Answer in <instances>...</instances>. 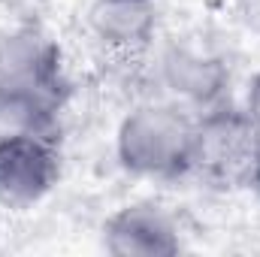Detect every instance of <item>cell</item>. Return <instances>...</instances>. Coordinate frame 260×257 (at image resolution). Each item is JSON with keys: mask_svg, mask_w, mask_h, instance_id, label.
<instances>
[{"mask_svg": "<svg viewBox=\"0 0 260 257\" xmlns=\"http://www.w3.org/2000/svg\"><path fill=\"white\" fill-rule=\"evenodd\" d=\"M197 118L179 103H142L127 112L115 133L121 167L157 182H173L194 173Z\"/></svg>", "mask_w": 260, "mask_h": 257, "instance_id": "obj_1", "label": "cell"}, {"mask_svg": "<svg viewBox=\"0 0 260 257\" xmlns=\"http://www.w3.org/2000/svg\"><path fill=\"white\" fill-rule=\"evenodd\" d=\"M0 85L40 97L61 109L64 67L61 49L37 27H15L0 37Z\"/></svg>", "mask_w": 260, "mask_h": 257, "instance_id": "obj_2", "label": "cell"}, {"mask_svg": "<svg viewBox=\"0 0 260 257\" xmlns=\"http://www.w3.org/2000/svg\"><path fill=\"white\" fill-rule=\"evenodd\" d=\"M58 151L52 136L0 139V206L27 209L58 185Z\"/></svg>", "mask_w": 260, "mask_h": 257, "instance_id": "obj_3", "label": "cell"}, {"mask_svg": "<svg viewBox=\"0 0 260 257\" xmlns=\"http://www.w3.org/2000/svg\"><path fill=\"white\" fill-rule=\"evenodd\" d=\"M248 148H251V127L245 112H236L221 103L197 115L194 173H206L212 179L245 182Z\"/></svg>", "mask_w": 260, "mask_h": 257, "instance_id": "obj_4", "label": "cell"}, {"mask_svg": "<svg viewBox=\"0 0 260 257\" xmlns=\"http://www.w3.org/2000/svg\"><path fill=\"white\" fill-rule=\"evenodd\" d=\"M103 245L115 257H170L182 251L176 221L154 203H130L103 224Z\"/></svg>", "mask_w": 260, "mask_h": 257, "instance_id": "obj_5", "label": "cell"}, {"mask_svg": "<svg viewBox=\"0 0 260 257\" xmlns=\"http://www.w3.org/2000/svg\"><path fill=\"white\" fill-rule=\"evenodd\" d=\"M160 79L167 91L179 100V106L182 109L191 106L194 112H209L221 106L230 82L218 58L197 49H185V46H173L160 58Z\"/></svg>", "mask_w": 260, "mask_h": 257, "instance_id": "obj_6", "label": "cell"}, {"mask_svg": "<svg viewBox=\"0 0 260 257\" xmlns=\"http://www.w3.org/2000/svg\"><path fill=\"white\" fill-rule=\"evenodd\" d=\"M97 40L121 55H136L154 40V6L151 3H103L91 12Z\"/></svg>", "mask_w": 260, "mask_h": 257, "instance_id": "obj_7", "label": "cell"}, {"mask_svg": "<svg viewBox=\"0 0 260 257\" xmlns=\"http://www.w3.org/2000/svg\"><path fill=\"white\" fill-rule=\"evenodd\" d=\"M58 127V106L24 91L0 85V139L3 136H52Z\"/></svg>", "mask_w": 260, "mask_h": 257, "instance_id": "obj_8", "label": "cell"}, {"mask_svg": "<svg viewBox=\"0 0 260 257\" xmlns=\"http://www.w3.org/2000/svg\"><path fill=\"white\" fill-rule=\"evenodd\" d=\"M245 118L251 127V148H248V176L245 185L260 191V73H254L248 85V100H245Z\"/></svg>", "mask_w": 260, "mask_h": 257, "instance_id": "obj_9", "label": "cell"}, {"mask_svg": "<svg viewBox=\"0 0 260 257\" xmlns=\"http://www.w3.org/2000/svg\"><path fill=\"white\" fill-rule=\"evenodd\" d=\"M103 3H154V0H103Z\"/></svg>", "mask_w": 260, "mask_h": 257, "instance_id": "obj_10", "label": "cell"}]
</instances>
